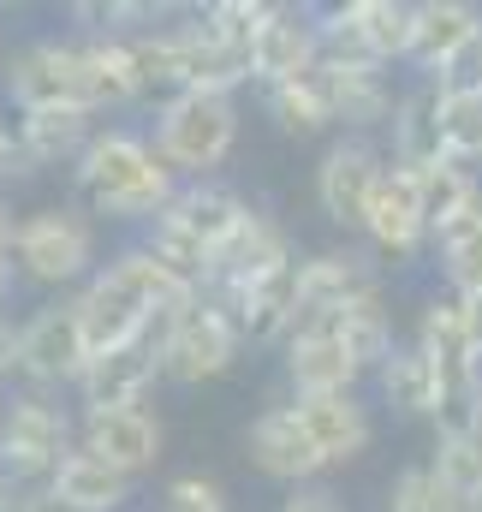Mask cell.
<instances>
[{
    "label": "cell",
    "instance_id": "obj_1",
    "mask_svg": "<svg viewBox=\"0 0 482 512\" xmlns=\"http://www.w3.org/2000/svg\"><path fill=\"white\" fill-rule=\"evenodd\" d=\"M72 197L96 215V221H120V227H155L173 197H179V173L161 161L155 137L137 126H102L90 137V149L72 167Z\"/></svg>",
    "mask_w": 482,
    "mask_h": 512
},
{
    "label": "cell",
    "instance_id": "obj_2",
    "mask_svg": "<svg viewBox=\"0 0 482 512\" xmlns=\"http://www.w3.org/2000/svg\"><path fill=\"white\" fill-rule=\"evenodd\" d=\"M12 268H18V280H30L42 292H60V298L84 292L102 274V221L78 197L24 209L18 245H12Z\"/></svg>",
    "mask_w": 482,
    "mask_h": 512
},
{
    "label": "cell",
    "instance_id": "obj_3",
    "mask_svg": "<svg viewBox=\"0 0 482 512\" xmlns=\"http://www.w3.org/2000/svg\"><path fill=\"white\" fill-rule=\"evenodd\" d=\"M149 137H155L161 161L179 173V185L215 179L239 149V96H209V90L167 96V102H155Z\"/></svg>",
    "mask_w": 482,
    "mask_h": 512
},
{
    "label": "cell",
    "instance_id": "obj_4",
    "mask_svg": "<svg viewBox=\"0 0 482 512\" xmlns=\"http://www.w3.org/2000/svg\"><path fill=\"white\" fill-rule=\"evenodd\" d=\"M90 340H84V322H78V304L72 298H42L36 310L18 316V387H36V393H78L84 370H90Z\"/></svg>",
    "mask_w": 482,
    "mask_h": 512
},
{
    "label": "cell",
    "instance_id": "obj_5",
    "mask_svg": "<svg viewBox=\"0 0 482 512\" xmlns=\"http://www.w3.org/2000/svg\"><path fill=\"white\" fill-rule=\"evenodd\" d=\"M0 102L18 114H48V108H84V48L72 30L30 36L0 60Z\"/></svg>",
    "mask_w": 482,
    "mask_h": 512
},
{
    "label": "cell",
    "instance_id": "obj_6",
    "mask_svg": "<svg viewBox=\"0 0 482 512\" xmlns=\"http://www.w3.org/2000/svg\"><path fill=\"white\" fill-rule=\"evenodd\" d=\"M78 447V411L60 405V393H36V387H12V405L0 417V459L30 483L48 489V477L60 471V459Z\"/></svg>",
    "mask_w": 482,
    "mask_h": 512
},
{
    "label": "cell",
    "instance_id": "obj_7",
    "mask_svg": "<svg viewBox=\"0 0 482 512\" xmlns=\"http://www.w3.org/2000/svg\"><path fill=\"white\" fill-rule=\"evenodd\" d=\"M239 358H244V328L233 322V310L215 304L209 292L191 310H179V316L161 322V364H167V382L173 387L221 382Z\"/></svg>",
    "mask_w": 482,
    "mask_h": 512
},
{
    "label": "cell",
    "instance_id": "obj_8",
    "mask_svg": "<svg viewBox=\"0 0 482 512\" xmlns=\"http://www.w3.org/2000/svg\"><path fill=\"white\" fill-rule=\"evenodd\" d=\"M387 292L381 262L369 245H334L298 262V328H334V316H346L358 298Z\"/></svg>",
    "mask_w": 482,
    "mask_h": 512
},
{
    "label": "cell",
    "instance_id": "obj_9",
    "mask_svg": "<svg viewBox=\"0 0 482 512\" xmlns=\"http://www.w3.org/2000/svg\"><path fill=\"white\" fill-rule=\"evenodd\" d=\"M387 173V149L375 137H334L316 161V209L346 227V233H363L369 221V203H375V185Z\"/></svg>",
    "mask_w": 482,
    "mask_h": 512
},
{
    "label": "cell",
    "instance_id": "obj_10",
    "mask_svg": "<svg viewBox=\"0 0 482 512\" xmlns=\"http://www.w3.org/2000/svg\"><path fill=\"white\" fill-rule=\"evenodd\" d=\"M363 245H369V256L381 268H405V262H417V256L435 245L429 215H423L417 173H405V167L387 161V173L375 185V203H369V221H363Z\"/></svg>",
    "mask_w": 482,
    "mask_h": 512
},
{
    "label": "cell",
    "instance_id": "obj_11",
    "mask_svg": "<svg viewBox=\"0 0 482 512\" xmlns=\"http://www.w3.org/2000/svg\"><path fill=\"white\" fill-rule=\"evenodd\" d=\"M244 459H250L256 477L286 483V489H310V483L328 471V459H322V447L310 441V429H304V417L292 411V399H286V405H262V411L244 423Z\"/></svg>",
    "mask_w": 482,
    "mask_h": 512
},
{
    "label": "cell",
    "instance_id": "obj_12",
    "mask_svg": "<svg viewBox=\"0 0 482 512\" xmlns=\"http://www.w3.org/2000/svg\"><path fill=\"white\" fill-rule=\"evenodd\" d=\"M72 304H78V322H84V340H90L96 358L102 352H120L131 340H149L161 328V310L143 298L137 280H125L114 262H102V274L84 292H72Z\"/></svg>",
    "mask_w": 482,
    "mask_h": 512
},
{
    "label": "cell",
    "instance_id": "obj_13",
    "mask_svg": "<svg viewBox=\"0 0 482 512\" xmlns=\"http://www.w3.org/2000/svg\"><path fill=\"white\" fill-rule=\"evenodd\" d=\"M78 447L108 459L120 477H149L167 459V423L149 405H102V411H78Z\"/></svg>",
    "mask_w": 482,
    "mask_h": 512
},
{
    "label": "cell",
    "instance_id": "obj_14",
    "mask_svg": "<svg viewBox=\"0 0 482 512\" xmlns=\"http://www.w3.org/2000/svg\"><path fill=\"white\" fill-rule=\"evenodd\" d=\"M298 262V245H292V233L268 215V209H256L250 221H244L239 233H233V245L215 256V280H209V298L215 304H239L250 286H262L268 274H280V268H292Z\"/></svg>",
    "mask_w": 482,
    "mask_h": 512
},
{
    "label": "cell",
    "instance_id": "obj_15",
    "mask_svg": "<svg viewBox=\"0 0 482 512\" xmlns=\"http://www.w3.org/2000/svg\"><path fill=\"white\" fill-rule=\"evenodd\" d=\"M322 6H274V18L262 24V36L250 42V72L256 90H280L298 84L322 66V30H316Z\"/></svg>",
    "mask_w": 482,
    "mask_h": 512
},
{
    "label": "cell",
    "instance_id": "obj_16",
    "mask_svg": "<svg viewBox=\"0 0 482 512\" xmlns=\"http://www.w3.org/2000/svg\"><path fill=\"white\" fill-rule=\"evenodd\" d=\"M18 155L6 167L12 185H24L42 167H78V155L90 149V137L102 131V120L90 108H48V114H18Z\"/></svg>",
    "mask_w": 482,
    "mask_h": 512
},
{
    "label": "cell",
    "instance_id": "obj_17",
    "mask_svg": "<svg viewBox=\"0 0 482 512\" xmlns=\"http://www.w3.org/2000/svg\"><path fill=\"white\" fill-rule=\"evenodd\" d=\"M155 382H167V364H161V328L149 340H131L120 352H102L90 358L84 382H78V411H102V405H143Z\"/></svg>",
    "mask_w": 482,
    "mask_h": 512
},
{
    "label": "cell",
    "instance_id": "obj_18",
    "mask_svg": "<svg viewBox=\"0 0 482 512\" xmlns=\"http://www.w3.org/2000/svg\"><path fill=\"white\" fill-rule=\"evenodd\" d=\"M280 370L292 382V399H328V393H358L363 370L352 352L340 346L334 328H292V340L280 346Z\"/></svg>",
    "mask_w": 482,
    "mask_h": 512
},
{
    "label": "cell",
    "instance_id": "obj_19",
    "mask_svg": "<svg viewBox=\"0 0 482 512\" xmlns=\"http://www.w3.org/2000/svg\"><path fill=\"white\" fill-rule=\"evenodd\" d=\"M387 161L405 173H429L447 161V137H441V90L429 78L399 90L393 126H387Z\"/></svg>",
    "mask_w": 482,
    "mask_h": 512
},
{
    "label": "cell",
    "instance_id": "obj_20",
    "mask_svg": "<svg viewBox=\"0 0 482 512\" xmlns=\"http://www.w3.org/2000/svg\"><path fill=\"white\" fill-rule=\"evenodd\" d=\"M292 411L304 417V429H310V441L322 447L328 471H346V465H358L363 453H369V441H375V417H369V405H363L358 393L292 399Z\"/></svg>",
    "mask_w": 482,
    "mask_h": 512
},
{
    "label": "cell",
    "instance_id": "obj_21",
    "mask_svg": "<svg viewBox=\"0 0 482 512\" xmlns=\"http://www.w3.org/2000/svg\"><path fill=\"white\" fill-rule=\"evenodd\" d=\"M78 48H84V108L96 120L149 96L143 66L131 54V36H78Z\"/></svg>",
    "mask_w": 482,
    "mask_h": 512
},
{
    "label": "cell",
    "instance_id": "obj_22",
    "mask_svg": "<svg viewBox=\"0 0 482 512\" xmlns=\"http://www.w3.org/2000/svg\"><path fill=\"white\" fill-rule=\"evenodd\" d=\"M250 215H256V203H250L244 191H233V185H221V179L179 185V197H173V209H167L173 227H185L203 251H215V256L233 245V233H239Z\"/></svg>",
    "mask_w": 482,
    "mask_h": 512
},
{
    "label": "cell",
    "instance_id": "obj_23",
    "mask_svg": "<svg viewBox=\"0 0 482 512\" xmlns=\"http://www.w3.org/2000/svg\"><path fill=\"white\" fill-rule=\"evenodd\" d=\"M316 78H322L328 108H334V126L346 131V137H375V131L387 137L393 108H399V90H393L387 72H334V66H316Z\"/></svg>",
    "mask_w": 482,
    "mask_h": 512
},
{
    "label": "cell",
    "instance_id": "obj_24",
    "mask_svg": "<svg viewBox=\"0 0 482 512\" xmlns=\"http://www.w3.org/2000/svg\"><path fill=\"white\" fill-rule=\"evenodd\" d=\"M482 24V6L477 0H417V12H411V54H405V66L417 72V78H435L441 72V60L471 36Z\"/></svg>",
    "mask_w": 482,
    "mask_h": 512
},
{
    "label": "cell",
    "instance_id": "obj_25",
    "mask_svg": "<svg viewBox=\"0 0 482 512\" xmlns=\"http://www.w3.org/2000/svg\"><path fill=\"white\" fill-rule=\"evenodd\" d=\"M375 393H381V405H387L393 417H435V423H441V411H447L435 358H429L417 340H405V346L375 370Z\"/></svg>",
    "mask_w": 482,
    "mask_h": 512
},
{
    "label": "cell",
    "instance_id": "obj_26",
    "mask_svg": "<svg viewBox=\"0 0 482 512\" xmlns=\"http://www.w3.org/2000/svg\"><path fill=\"white\" fill-rule=\"evenodd\" d=\"M298 262L268 274L262 286H250L233 304V322L244 328V346H286L292 340V328H298Z\"/></svg>",
    "mask_w": 482,
    "mask_h": 512
},
{
    "label": "cell",
    "instance_id": "obj_27",
    "mask_svg": "<svg viewBox=\"0 0 482 512\" xmlns=\"http://www.w3.org/2000/svg\"><path fill=\"white\" fill-rule=\"evenodd\" d=\"M48 489L60 495V501H78V507L90 512H125L131 507V477H120L108 459H96V453H84V447H72L66 459H60V471L48 477Z\"/></svg>",
    "mask_w": 482,
    "mask_h": 512
},
{
    "label": "cell",
    "instance_id": "obj_28",
    "mask_svg": "<svg viewBox=\"0 0 482 512\" xmlns=\"http://www.w3.org/2000/svg\"><path fill=\"white\" fill-rule=\"evenodd\" d=\"M435 268H441V286L453 292V298H465V304H477L482 298V197L459 215V221H447L441 233H435Z\"/></svg>",
    "mask_w": 482,
    "mask_h": 512
},
{
    "label": "cell",
    "instance_id": "obj_29",
    "mask_svg": "<svg viewBox=\"0 0 482 512\" xmlns=\"http://www.w3.org/2000/svg\"><path fill=\"white\" fill-rule=\"evenodd\" d=\"M334 334H340V346L352 352V364H358L363 376H375L405 340H399V328H393V304H387V292H375V298H358L346 316H334Z\"/></svg>",
    "mask_w": 482,
    "mask_h": 512
},
{
    "label": "cell",
    "instance_id": "obj_30",
    "mask_svg": "<svg viewBox=\"0 0 482 512\" xmlns=\"http://www.w3.org/2000/svg\"><path fill=\"white\" fill-rule=\"evenodd\" d=\"M108 262L120 268L125 280H137V286H143V298H149V304L161 310V322H167V316H179V310H191V304L203 298V292H197V286H191L185 274H173V268H167L161 256L149 251L143 239H125L120 251L108 256Z\"/></svg>",
    "mask_w": 482,
    "mask_h": 512
},
{
    "label": "cell",
    "instance_id": "obj_31",
    "mask_svg": "<svg viewBox=\"0 0 482 512\" xmlns=\"http://www.w3.org/2000/svg\"><path fill=\"white\" fill-rule=\"evenodd\" d=\"M435 477L477 512L482 501V429L477 423H435V453H429Z\"/></svg>",
    "mask_w": 482,
    "mask_h": 512
},
{
    "label": "cell",
    "instance_id": "obj_32",
    "mask_svg": "<svg viewBox=\"0 0 482 512\" xmlns=\"http://www.w3.org/2000/svg\"><path fill=\"white\" fill-rule=\"evenodd\" d=\"M262 108H268V120H274L280 137H298V143H310V137L334 131V108H328V96H322V78H316V72H310V78H298V84L262 90Z\"/></svg>",
    "mask_w": 482,
    "mask_h": 512
},
{
    "label": "cell",
    "instance_id": "obj_33",
    "mask_svg": "<svg viewBox=\"0 0 482 512\" xmlns=\"http://www.w3.org/2000/svg\"><path fill=\"white\" fill-rule=\"evenodd\" d=\"M346 12H352L358 36L369 42V54H375L381 66H405V54H411V12H417V0H346Z\"/></svg>",
    "mask_w": 482,
    "mask_h": 512
},
{
    "label": "cell",
    "instance_id": "obj_34",
    "mask_svg": "<svg viewBox=\"0 0 482 512\" xmlns=\"http://www.w3.org/2000/svg\"><path fill=\"white\" fill-rule=\"evenodd\" d=\"M423 185V215H429V233H441L447 221H459L471 203L482 197V173L477 167H459V161H441L429 173H417Z\"/></svg>",
    "mask_w": 482,
    "mask_h": 512
},
{
    "label": "cell",
    "instance_id": "obj_35",
    "mask_svg": "<svg viewBox=\"0 0 482 512\" xmlns=\"http://www.w3.org/2000/svg\"><path fill=\"white\" fill-rule=\"evenodd\" d=\"M274 6H280V0H203V6H197V24H203L215 42L250 54V42H256L262 24L274 18Z\"/></svg>",
    "mask_w": 482,
    "mask_h": 512
},
{
    "label": "cell",
    "instance_id": "obj_36",
    "mask_svg": "<svg viewBox=\"0 0 482 512\" xmlns=\"http://www.w3.org/2000/svg\"><path fill=\"white\" fill-rule=\"evenodd\" d=\"M387 512H471V507L435 477L429 459H417V465H399V471H393V483H387Z\"/></svg>",
    "mask_w": 482,
    "mask_h": 512
},
{
    "label": "cell",
    "instance_id": "obj_37",
    "mask_svg": "<svg viewBox=\"0 0 482 512\" xmlns=\"http://www.w3.org/2000/svg\"><path fill=\"white\" fill-rule=\"evenodd\" d=\"M441 137L447 161L482 167V96H441Z\"/></svg>",
    "mask_w": 482,
    "mask_h": 512
},
{
    "label": "cell",
    "instance_id": "obj_38",
    "mask_svg": "<svg viewBox=\"0 0 482 512\" xmlns=\"http://www.w3.org/2000/svg\"><path fill=\"white\" fill-rule=\"evenodd\" d=\"M161 512H233L227 507V489L203 471H179L161 483Z\"/></svg>",
    "mask_w": 482,
    "mask_h": 512
},
{
    "label": "cell",
    "instance_id": "obj_39",
    "mask_svg": "<svg viewBox=\"0 0 482 512\" xmlns=\"http://www.w3.org/2000/svg\"><path fill=\"white\" fill-rule=\"evenodd\" d=\"M441 96H482V24L441 60V72L429 78Z\"/></svg>",
    "mask_w": 482,
    "mask_h": 512
},
{
    "label": "cell",
    "instance_id": "obj_40",
    "mask_svg": "<svg viewBox=\"0 0 482 512\" xmlns=\"http://www.w3.org/2000/svg\"><path fill=\"white\" fill-rule=\"evenodd\" d=\"M274 512H346V507H340L334 489H316V483H310V489H286V501Z\"/></svg>",
    "mask_w": 482,
    "mask_h": 512
},
{
    "label": "cell",
    "instance_id": "obj_41",
    "mask_svg": "<svg viewBox=\"0 0 482 512\" xmlns=\"http://www.w3.org/2000/svg\"><path fill=\"white\" fill-rule=\"evenodd\" d=\"M18 382V316H0V387Z\"/></svg>",
    "mask_w": 482,
    "mask_h": 512
},
{
    "label": "cell",
    "instance_id": "obj_42",
    "mask_svg": "<svg viewBox=\"0 0 482 512\" xmlns=\"http://www.w3.org/2000/svg\"><path fill=\"white\" fill-rule=\"evenodd\" d=\"M24 501H30V483L0 459V512H24Z\"/></svg>",
    "mask_w": 482,
    "mask_h": 512
},
{
    "label": "cell",
    "instance_id": "obj_43",
    "mask_svg": "<svg viewBox=\"0 0 482 512\" xmlns=\"http://www.w3.org/2000/svg\"><path fill=\"white\" fill-rule=\"evenodd\" d=\"M18 221H24V215H18V209H12V197L0 191V262H12V245H18Z\"/></svg>",
    "mask_w": 482,
    "mask_h": 512
},
{
    "label": "cell",
    "instance_id": "obj_44",
    "mask_svg": "<svg viewBox=\"0 0 482 512\" xmlns=\"http://www.w3.org/2000/svg\"><path fill=\"white\" fill-rule=\"evenodd\" d=\"M24 512H90V507H78V501H60L54 489H30V501H24Z\"/></svg>",
    "mask_w": 482,
    "mask_h": 512
},
{
    "label": "cell",
    "instance_id": "obj_45",
    "mask_svg": "<svg viewBox=\"0 0 482 512\" xmlns=\"http://www.w3.org/2000/svg\"><path fill=\"white\" fill-rule=\"evenodd\" d=\"M12 155H18V126H12V120H6V108H0V179H6Z\"/></svg>",
    "mask_w": 482,
    "mask_h": 512
},
{
    "label": "cell",
    "instance_id": "obj_46",
    "mask_svg": "<svg viewBox=\"0 0 482 512\" xmlns=\"http://www.w3.org/2000/svg\"><path fill=\"white\" fill-rule=\"evenodd\" d=\"M465 334H471V352H477V364H482V298L465 304Z\"/></svg>",
    "mask_w": 482,
    "mask_h": 512
},
{
    "label": "cell",
    "instance_id": "obj_47",
    "mask_svg": "<svg viewBox=\"0 0 482 512\" xmlns=\"http://www.w3.org/2000/svg\"><path fill=\"white\" fill-rule=\"evenodd\" d=\"M12 286H18V268L0 262V316H12V310H6V304H12Z\"/></svg>",
    "mask_w": 482,
    "mask_h": 512
},
{
    "label": "cell",
    "instance_id": "obj_48",
    "mask_svg": "<svg viewBox=\"0 0 482 512\" xmlns=\"http://www.w3.org/2000/svg\"><path fill=\"white\" fill-rule=\"evenodd\" d=\"M465 423H477L482 429V387H477V399H471V417H465Z\"/></svg>",
    "mask_w": 482,
    "mask_h": 512
},
{
    "label": "cell",
    "instance_id": "obj_49",
    "mask_svg": "<svg viewBox=\"0 0 482 512\" xmlns=\"http://www.w3.org/2000/svg\"><path fill=\"white\" fill-rule=\"evenodd\" d=\"M6 405H12V387H0V417H6Z\"/></svg>",
    "mask_w": 482,
    "mask_h": 512
},
{
    "label": "cell",
    "instance_id": "obj_50",
    "mask_svg": "<svg viewBox=\"0 0 482 512\" xmlns=\"http://www.w3.org/2000/svg\"><path fill=\"white\" fill-rule=\"evenodd\" d=\"M0 60H6V48H0Z\"/></svg>",
    "mask_w": 482,
    "mask_h": 512
},
{
    "label": "cell",
    "instance_id": "obj_51",
    "mask_svg": "<svg viewBox=\"0 0 482 512\" xmlns=\"http://www.w3.org/2000/svg\"><path fill=\"white\" fill-rule=\"evenodd\" d=\"M477 512H482V501H477Z\"/></svg>",
    "mask_w": 482,
    "mask_h": 512
}]
</instances>
